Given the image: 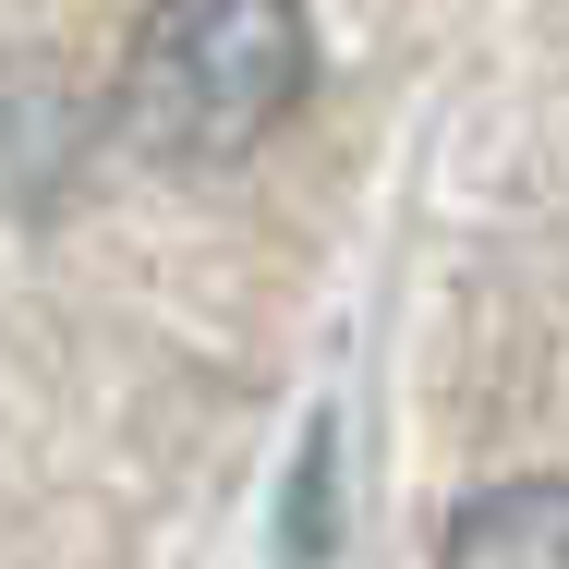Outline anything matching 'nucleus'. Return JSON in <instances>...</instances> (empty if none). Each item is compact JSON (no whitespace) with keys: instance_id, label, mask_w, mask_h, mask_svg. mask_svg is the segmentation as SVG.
Wrapping results in <instances>:
<instances>
[{"instance_id":"obj_1","label":"nucleus","mask_w":569,"mask_h":569,"mask_svg":"<svg viewBox=\"0 0 569 569\" xmlns=\"http://www.w3.org/2000/svg\"><path fill=\"white\" fill-rule=\"evenodd\" d=\"M316 86V24L303 0H146L121 49V133L170 170L254 158Z\"/></svg>"},{"instance_id":"obj_2","label":"nucleus","mask_w":569,"mask_h":569,"mask_svg":"<svg viewBox=\"0 0 569 569\" xmlns=\"http://www.w3.org/2000/svg\"><path fill=\"white\" fill-rule=\"evenodd\" d=\"M437 569H569V497L546 472L521 485H472L437 533Z\"/></svg>"},{"instance_id":"obj_3","label":"nucleus","mask_w":569,"mask_h":569,"mask_svg":"<svg viewBox=\"0 0 569 569\" xmlns=\"http://www.w3.org/2000/svg\"><path fill=\"white\" fill-rule=\"evenodd\" d=\"M291 497H303V509H291V558L316 569V558H328V425L303 437V485H291Z\"/></svg>"}]
</instances>
